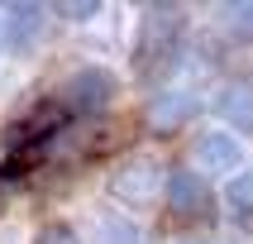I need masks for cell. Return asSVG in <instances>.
Instances as JSON below:
<instances>
[{
    "label": "cell",
    "instance_id": "12",
    "mask_svg": "<svg viewBox=\"0 0 253 244\" xmlns=\"http://www.w3.org/2000/svg\"><path fill=\"white\" fill-rule=\"evenodd\" d=\"M91 230H96V244H143V225L129 211H96Z\"/></svg>",
    "mask_w": 253,
    "mask_h": 244
},
{
    "label": "cell",
    "instance_id": "3",
    "mask_svg": "<svg viewBox=\"0 0 253 244\" xmlns=\"http://www.w3.org/2000/svg\"><path fill=\"white\" fill-rule=\"evenodd\" d=\"M168 172L172 168L158 153H134V148H129V153L110 168L105 187H110V196L120 201V211H143V206L163 201V192H168Z\"/></svg>",
    "mask_w": 253,
    "mask_h": 244
},
{
    "label": "cell",
    "instance_id": "2",
    "mask_svg": "<svg viewBox=\"0 0 253 244\" xmlns=\"http://www.w3.org/2000/svg\"><path fill=\"white\" fill-rule=\"evenodd\" d=\"M163 206H168V220L186 235H201L220 215V192L211 187V177L191 172L186 163L168 172V192H163Z\"/></svg>",
    "mask_w": 253,
    "mask_h": 244
},
{
    "label": "cell",
    "instance_id": "4",
    "mask_svg": "<svg viewBox=\"0 0 253 244\" xmlns=\"http://www.w3.org/2000/svg\"><path fill=\"white\" fill-rule=\"evenodd\" d=\"M120 91H125V82H120V72L115 67H100V62H86V67L67 72V82H62V91H57V100H62V110L77 115V120H100V115H110V105L120 100Z\"/></svg>",
    "mask_w": 253,
    "mask_h": 244
},
{
    "label": "cell",
    "instance_id": "14",
    "mask_svg": "<svg viewBox=\"0 0 253 244\" xmlns=\"http://www.w3.org/2000/svg\"><path fill=\"white\" fill-rule=\"evenodd\" d=\"M57 19H67V24H86V19H96L100 14V0H67V5H57Z\"/></svg>",
    "mask_w": 253,
    "mask_h": 244
},
{
    "label": "cell",
    "instance_id": "13",
    "mask_svg": "<svg viewBox=\"0 0 253 244\" xmlns=\"http://www.w3.org/2000/svg\"><path fill=\"white\" fill-rule=\"evenodd\" d=\"M215 19H220V29H225L229 39L253 43V0H229V5L215 10Z\"/></svg>",
    "mask_w": 253,
    "mask_h": 244
},
{
    "label": "cell",
    "instance_id": "10",
    "mask_svg": "<svg viewBox=\"0 0 253 244\" xmlns=\"http://www.w3.org/2000/svg\"><path fill=\"white\" fill-rule=\"evenodd\" d=\"M215 120H225L229 134H249L253 129V77H229V82L215 86L211 96Z\"/></svg>",
    "mask_w": 253,
    "mask_h": 244
},
{
    "label": "cell",
    "instance_id": "11",
    "mask_svg": "<svg viewBox=\"0 0 253 244\" xmlns=\"http://www.w3.org/2000/svg\"><path fill=\"white\" fill-rule=\"evenodd\" d=\"M220 215H225L239 235L253 240V168H239L225 182V192H220Z\"/></svg>",
    "mask_w": 253,
    "mask_h": 244
},
{
    "label": "cell",
    "instance_id": "6",
    "mask_svg": "<svg viewBox=\"0 0 253 244\" xmlns=\"http://www.w3.org/2000/svg\"><path fill=\"white\" fill-rule=\"evenodd\" d=\"M206 105H211V100L201 96L191 82H172V86H163V91H153V96L143 100L139 125L148 129V134H177V129H186L191 120H201Z\"/></svg>",
    "mask_w": 253,
    "mask_h": 244
},
{
    "label": "cell",
    "instance_id": "1",
    "mask_svg": "<svg viewBox=\"0 0 253 244\" xmlns=\"http://www.w3.org/2000/svg\"><path fill=\"white\" fill-rule=\"evenodd\" d=\"M186 53V10L182 5H143L139 10V29H134V77L143 86H172L177 67Z\"/></svg>",
    "mask_w": 253,
    "mask_h": 244
},
{
    "label": "cell",
    "instance_id": "9",
    "mask_svg": "<svg viewBox=\"0 0 253 244\" xmlns=\"http://www.w3.org/2000/svg\"><path fill=\"white\" fill-rule=\"evenodd\" d=\"M48 24H53L48 5H5L0 10V39L10 53H34L48 39Z\"/></svg>",
    "mask_w": 253,
    "mask_h": 244
},
{
    "label": "cell",
    "instance_id": "15",
    "mask_svg": "<svg viewBox=\"0 0 253 244\" xmlns=\"http://www.w3.org/2000/svg\"><path fill=\"white\" fill-rule=\"evenodd\" d=\"M34 244H86V240L67 225V220H48V225L39 230V240H34Z\"/></svg>",
    "mask_w": 253,
    "mask_h": 244
},
{
    "label": "cell",
    "instance_id": "5",
    "mask_svg": "<svg viewBox=\"0 0 253 244\" xmlns=\"http://www.w3.org/2000/svg\"><path fill=\"white\" fill-rule=\"evenodd\" d=\"M244 139L239 134H229L225 125H201L191 129V139H186V168L201 172V177H234L244 163Z\"/></svg>",
    "mask_w": 253,
    "mask_h": 244
},
{
    "label": "cell",
    "instance_id": "7",
    "mask_svg": "<svg viewBox=\"0 0 253 244\" xmlns=\"http://www.w3.org/2000/svg\"><path fill=\"white\" fill-rule=\"evenodd\" d=\"M67 120L72 115L62 110V100L43 96V100H34L14 125H5V144H10V153H48L53 139L67 129Z\"/></svg>",
    "mask_w": 253,
    "mask_h": 244
},
{
    "label": "cell",
    "instance_id": "8",
    "mask_svg": "<svg viewBox=\"0 0 253 244\" xmlns=\"http://www.w3.org/2000/svg\"><path fill=\"white\" fill-rule=\"evenodd\" d=\"M134 125H139V115L129 120V115H100V120H86L77 129V153L82 158H110L129 153V139H134Z\"/></svg>",
    "mask_w": 253,
    "mask_h": 244
},
{
    "label": "cell",
    "instance_id": "16",
    "mask_svg": "<svg viewBox=\"0 0 253 244\" xmlns=\"http://www.w3.org/2000/svg\"><path fill=\"white\" fill-rule=\"evenodd\" d=\"M172 244H220V240H215V235H177Z\"/></svg>",
    "mask_w": 253,
    "mask_h": 244
}]
</instances>
